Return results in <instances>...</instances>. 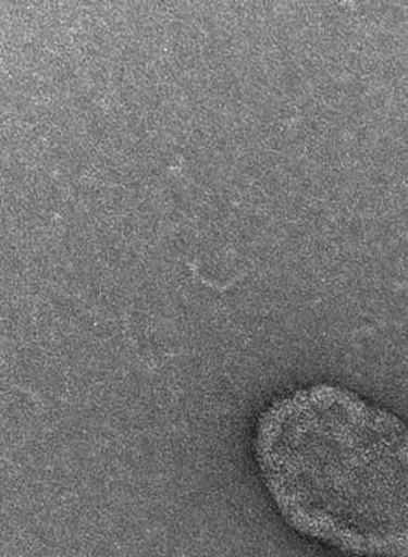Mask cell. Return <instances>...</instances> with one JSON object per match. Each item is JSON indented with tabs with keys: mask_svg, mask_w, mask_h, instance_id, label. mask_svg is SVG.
I'll return each instance as SVG.
<instances>
[{
	"mask_svg": "<svg viewBox=\"0 0 408 557\" xmlns=\"http://www.w3.org/2000/svg\"><path fill=\"white\" fill-rule=\"evenodd\" d=\"M255 458L295 531L366 557H408V424L333 384L277 398Z\"/></svg>",
	"mask_w": 408,
	"mask_h": 557,
	"instance_id": "cell-1",
	"label": "cell"
}]
</instances>
